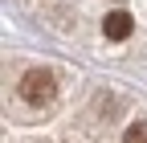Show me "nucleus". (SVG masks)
<instances>
[{
  "mask_svg": "<svg viewBox=\"0 0 147 143\" xmlns=\"http://www.w3.org/2000/svg\"><path fill=\"white\" fill-rule=\"evenodd\" d=\"M102 33H106V41H127V37L135 33V16L123 12V8L106 12V16H102Z\"/></svg>",
  "mask_w": 147,
  "mask_h": 143,
  "instance_id": "obj_2",
  "label": "nucleus"
},
{
  "mask_svg": "<svg viewBox=\"0 0 147 143\" xmlns=\"http://www.w3.org/2000/svg\"><path fill=\"white\" fill-rule=\"evenodd\" d=\"M123 143H147V123H143V119H135L131 127L123 131Z\"/></svg>",
  "mask_w": 147,
  "mask_h": 143,
  "instance_id": "obj_3",
  "label": "nucleus"
},
{
  "mask_svg": "<svg viewBox=\"0 0 147 143\" xmlns=\"http://www.w3.org/2000/svg\"><path fill=\"white\" fill-rule=\"evenodd\" d=\"M53 94H57V78L49 69H29L21 78V98L29 106H45V102H53Z\"/></svg>",
  "mask_w": 147,
  "mask_h": 143,
  "instance_id": "obj_1",
  "label": "nucleus"
}]
</instances>
